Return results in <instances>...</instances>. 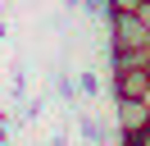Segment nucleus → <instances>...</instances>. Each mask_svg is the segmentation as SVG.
I'll return each instance as SVG.
<instances>
[{"instance_id":"nucleus-1","label":"nucleus","mask_w":150,"mask_h":146,"mask_svg":"<svg viewBox=\"0 0 150 146\" xmlns=\"http://www.w3.org/2000/svg\"><path fill=\"white\" fill-rule=\"evenodd\" d=\"M150 27L141 23V14H109V50H146Z\"/></svg>"},{"instance_id":"nucleus-3","label":"nucleus","mask_w":150,"mask_h":146,"mask_svg":"<svg viewBox=\"0 0 150 146\" xmlns=\"http://www.w3.org/2000/svg\"><path fill=\"white\" fill-rule=\"evenodd\" d=\"M114 123L118 132H141L150 123V100H114Z\"/></svg>"},{"instance_id":"nucleus-4","label":"nucleus","mask_w":150,"mask_h":146,"mask_svg":"<svg viewBox=\"0 0 150 146\" xmlns=\"http://www.w3.org/2000/svg\"><path fill=\"white\" fill-rule=\"evenodd\" d=\"M141 0H105V14H137Z\"/></svg>"},{"instance_id":"nucleus-6","label":"nucleus","mask_w":150,"mask_h":146,"mask_svg":"<svg viewBox=\"0 0 150 146\" xmlns=\"http://www.w3.org/2000/svg\"><path fill=\"white\" fill-rule=\"evenodd\" d=\"M146 100H150V96H146Z\"/></svg>"},{"instance_id":"nucleus-5","label":"nucleus","mask_w":150,"mask_h":146,"mask_svg":"<svg viewBox=\"0 0 150 146\" xmlns=\"http://www.w3.org/2000/svg\"><path fill=\"white\" fill-rule=\"evenodd\" d=\"M146 132H150V123H146Z\"/></svg>"},{"instance_id":"nucleus-2","label":"nucleus","mask_w":150,"mask_h":146,"mask_svg":"<svg viewBox=\"0 0 150 146\" xmlns=\"http://www.w3.org/2000/svg\"><path fill=\"white\" fill-rule=\"evenodd\" d=\"M109 91H114V100H146L150 96V69L146 64L109 69Z\"/></svg>"}]
</instances>
